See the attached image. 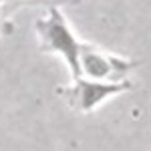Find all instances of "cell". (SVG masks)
Returning <instances> with one entry per match:
<instances>
[{"label":"cell","mask_w":151,"mask_h":151,"mask_svg":"<svg viewBox=\"0 0 151 151\" xmlns=\"http://www.w3.org/2000/svg\"><path fill=\"white\" fill-rule=\"evenodd\" d=\"M4 2H6V0H0V6H2V4H4Z\"/></svg>","instance_id":"5"},{"label":"cell","mask_w":151,"mask_h":151,"mask_svg":"<svg viewBox=\"0 0 151 151\" xmlns=\"http://www.w3.org/2000/svg\"><path fill=\"white\" fill-rule=\"evenodd\" d=\"M81 79L91 81H107V83H121L129 81V73L139 67L137 60H127L123 57H117L109 50L81 42Z\"/></svg>","instance_id":"2"},{"label":"cell","mask_w":151,"mask_h":151,"mask_svg":"<svg viewBox=\"0 0 151 151\" xmlns=\"http://www.w3.org/2000/svg\"><path fill=\"white\" fill-rule=\"evenodd\" d=\"M38 40H40V50L45 52H57L65 58V63L69 65L73 81L81 79V42L77 40V36L73 35L69 24L65 20V16L52 6L48 10V16L38 18L35 24Z\"/></svg>","instance_id":"1"},{"label":"cell","mask_w":151,"mask_h":151,"mask_svg":"<svg viewBox=\"0 0 151 151\" xmlns=\"http://www.w3.org/2000/svg\"><path fill=\"white\" fill-rule=\"evenodd\" d=\"M131 89H133V83L131 81L107 83V81L79 79V81H73V87L63 89L60 93H63L65 101L69 103V107L73 111L91 113L93 109H97L107 99H111L115 95H121V93H127Z\"/></svg>","instance_id":"3"},{"label":"cell","mask_w":151,"mask_h":151,"mask_svg":"<svg viewBox=\"0 0 151 151\" xmlns=\"http://www.w3.org/2000/svg\"><path fill=\"white\" fill-rule=\"evenodd\" d=\"M16 2H28V4H75L81 0H16Z\"/></svg>","instance_id":"4"}]
</instances>
